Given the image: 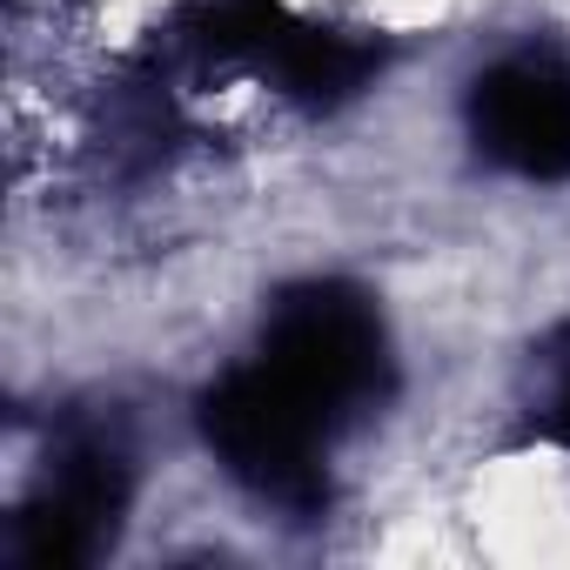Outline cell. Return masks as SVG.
I'll list each match as a JSON object with an SVG mask.
<instances>
[{"instance_id":"obj_1","label":"cell","mask_w":570,"mask_h":570,"mask_svg":"<svg viewBox=\"0 0 570 570\" xmlns=\"http://www.w3.org/2000/svg\"><path fill=\"white\" fill-rule=\"evenodd\" d=\"M330 430L336 423L316 403H303L262 356L202 390V436L222 456V470L289 517H316L330 503V470H323Z\"/></svg>"},{"instance_id":"obj_2","label":"cell","mask_w":570,"mask_h":570,"mask_svg":"<svg viewBox=\"0 0 570 570\" xmlns=\"http://www.w3.org/2000/svg\"><path fill=\"white\" fill-rule=\"evenodd\" d=\"M262 363L303 403H316L330 423L390 396L383 316L350 282H296V289H282L262 330Z\"/></svg>"},{"instance_id":"obj_3","label":"cell","mask_w":570,"mask_h":570,"mask_svg":"<svg viewBox=\"0 0 570 570\" xmlns=\"http://www.w3.org/2000/svg\"><path fill=\"white\" fill-rule=\"evenodd\" d=\"M121 510H128V456L101 436L68 443L48 463L41 490L21 503V563H35V570L95 563L115 543Z\"/></svg>"},{"instance_id":"obj_4","label":"cell","mask_w":570,"mask_h":570,"mask_svg":"<svg viewBox=\"0 0 570 570\" xmlns=\"http://www.w3.org/2000/svg\"><path fill=\"white\" fill-rule=\"evenodd\" d=\"M470 135L523 181H570V68L503 61L470 88Z\"/></svg>"},{"instance_id":"obj_5","label":"cell","mask_w":570,"mask_h":570,"mask_svg":"<svg viewBox=\"0 0 570 570\" xmlns=\"http://www.w3.org/2000/svg\"><path fill=\"white\" fill-rule=\"evenodd\" d=\"M376 68H383L376 41L343 35V28H309V21H296L289 35H282V48L268 55V75L289 88L296 101H316V108L350 101Z\"/></svg>"},{"instance_id":"obj_6","label":"cell","mask_w":570,"mask_h":570,"mask_svg":"<svg viewBox=\"0 0 570 570\" xmlns=\"http://www.w3.org/2000/svg\"><path fill=\"white\" fill-rule=\"evenodd\" d=\"M296 28V14L282 0H202L188 14V41L215 61H262L282 48V35Z\"/></svg>"},{"instance_id":"obj_7","label":"cell","mask_w":570,"mask_h":570,"mask_svg":"<svg viewBox=\"0 0 570 570\" xmlns=\"http://www.w3.org/2000/svg\"><path fill=\"white\" fill-rule=\"evenodd\" d=\"M543 436L570 443V356H563V370H557V390H550V403H543Z\"/></svg>"}]
</instances>
